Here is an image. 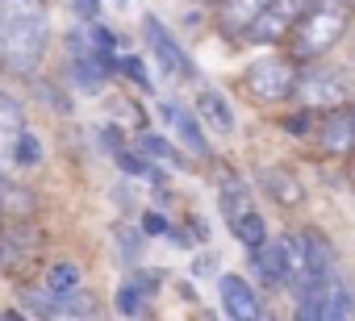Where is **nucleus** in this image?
Returning a JSON list of instances; mask_svg holds the SVG:
<instances>
[{
    "label": "nucleus",
    "mask_w": 355,
    "mask_h": 321,
    "mask_svg": "<svg viewBox=\"0 0 355 321\" xmlns=\"http://www.w3.org/2000/svg\"><path fill=\"white\" fill-rule=\"evenodd\" d=\"M96 138H101V146H105L109 154L125 150V142H121V129H117V125H101V129H96Z\"/></svg>",
    "instance_id": "nucleus-29"
},
{
    "label": "nucleus",
    "mask_w": 355,
    "mask_h": 321,
    "mask_svg": "<svg viewBox=\"0 0 355 321\" xmlns=\"http://www.w3.org/2000/svg\"><path fill=\"white\" fill-rule=\"evenodd\" d=\"M230 230H234V238H239L247 250H255V246H263V242H268V221H263V213H259V209L243 213Z\"/></svg>",
    "instance_id": "nucleus-22"
},
{
    "label": "nucleus",
    "mask_w": 355,
    "mask_h": 321,
    "mask_svg": "<svg viewBox=\"0 0 355 321\" xmlns=\"http://www.w3.org/2000/svg\"><path fill=\"white\" fill-rule=\"evenodd\" d=\"M42 255V234L30 221H13V226H0V271L21 275L38 263Z\"/></svg>",
    "instance_id": "nucleus-8"
},
{
    "label": "nucleus",
    "mask_w": 355,
    "mask_h": 321,
    "mask_svg": "<svg viewBox=\"0 0 355 321\" xmlns=\"http://www.w3.org/2000/svg\"><path fill=\"white\" fill-rule=\"evenodd\" d=\"M351 9H355V0H351Z\"/></svg>",
    "instance_id": "nucleus-36"
},
{
    "label": "nucleus",
    "mask_w": 355,
    "mask_h": 321,
    "mask_svg": "<svg viewBox=\"0 0 355 321\" xmlns=\"http://www.w3.org/2000/svg\"><path fill=\"white\" fill-rule=\"evenodd\" d=\"M197 5H218V0H197Z\"/></svg>",
    "instance_id": "nucleus-34"
},
{
    "label": "nucleus",
    "mask_w": 355,
    "mask_h": 321,
    "mask_svg": "<svg viewBox=\"0 0 355 321\" xmlns=\"http://www.w3.org/2000/svg\"><path fill=\"white\" fill-rule=\"evenodd\" d=\"M197 117H201L209 129H218V134H234V109H230V100H226L222 92H214V88H201V92H197Z\"/></svg>",
    "instance_id": "nucleus-18"
},
{
    "label": "nucleus",
    "mask_w": 355,
    "mask_h": 321,
    "mask_svg": "<svg viewBox=\"0 0 355 321\" xmlns=\"http://www.w3.org/2000/svg\"><path fill=\"white\" fill-rule=\"evenodd\" d=\"M0 213H5V221H30L38 213V192L9 180V176H0Z\"/></svg>",
    "instance_id": "nucleus-16"
},
{
    "label": "nucleus",
    "mask_w": 355,
    "mask_h": 321,
    "mask_svg": "<svg viewBox=\"0 0 355 321\" xmlns=\"http://www.w3.org/2000/svg\"><path fill=\"white\" fill-rule=\"evenodd\" d=\"M218 292H222V309L230 321H263V296L251 288V279L226 271L218 275Z\"/></svg>",
    "instance_id": "nucleus-9"
},
{
    "label": "nucleus",
    "mask_w": 355,
    "mask_h": 321,
    "mask_svg": "<svg viewBox=\"0 0 355 321\" xmlns=\"http://www.w3.org/2000/svg\"><path fill=\"white\" fill-rule=\"evenodd\" d=\"M142 234H146V238H167V234H171V221H167L163 213L146 209V213H142Z\"/></svg>",
    "instance_id": "nucleus-27"
},
{
    "label": "nucleus",
    "mask_w": 355,
    "mask_h": 321,
    "mask_svg": "<svg viewBox=\"0 0 355 321\" xmlns=\"http://www.w3.org/2000/svg\"><path fill=\"white\" fill-rule=\"evenodd\" d=\"M218 205H222L226 226H234L243 213H251V209H255L251 184H247L243 176H234V172H222V176H218Z\"/></svg>",
    "instance_id": "nucleus-14"
},
{
    "label": "nucleus",
    "mask_w": 355,
    "mask_h": 321,
    "mask_svg": "<svg viewBox=\"0 0 355 321\" xmlns=\"http://www.w3.org/2000/svg\"><path fill=\"white\" fill-rule=\"evenodd\" d=\"M71 9L80 13V21H101V0H71Z\"/></svg>",
    "instance_id": "nucleus-31"
},
{
    "label": "nucleus",
    "mask_w": 355,
    "mask_h": 321,
    "mask_svg": "<svg viewBox=\"0 0 355 321\" xmlns=\"http://www.w3.org/2000/svg\"><path fill=\"white\" fill-rule=\"evenodd\" d=\"M142 42L150 46L155 63H159L167 75H175V80H193V59H189V51L175 42V34H171L155 13H142Z\"/></svg>",
    "instance_id": "nucleus-7"
},
{
    "label": "nucleus",
    "mask_w": 355,
    "mask_h": 321,
    "mask_svg": "<svg viewBox=\"0 0 355 321\" xmlns=\"http://www.w3.org/2000/svg\"><path fill=\"white\" fill-rule=\"evenodd\" d=\"M322 9H351V0H318Z\"/></svg>",
    "instance_id": "nucleus-33"
},
{
    "label": "nucleus",
    "mask_w": 355,
    "mask_h": 321,
    "mask_svg": "<svg viewBox=\"0 0 355 321\" xmlns=\"http://www.w3.org/2000/svg\"><path fill=\"white\" fill-rule=\"evenodd\" d=\"M318 146L326 154H351L355 150V100L326 109L318 117Z\"/></svg>",
    "instance_id": "nucleus-10"
},
{
    "label": "nucleus",
    "mask_w": 355,
    "mask_h": 321,
    "mask_svg": "<svg viewBox=\"0 0 355 321\" xmlns=\"http://www.w3.org/2000/svg\"><path fill=\"white\" fill-rule=\"evenodd\" d=\"M46 51H51L46 0H0V71L17 80H38Z\"/></svg>",
    "instance_id": "nucleus-1"
},
{
    "label": "nucleus",
    "mask_w": 355,
    "mask_h": 321,
    "mask_svg": "<svg viewBox=\"0 0 355 321\" xmlns=\"http://www.w3.org/2000/svg\"><path fill=\"white\" fill-rule=\"evenodd\" d=\"M193 238H197V242H209V226H205V217H193Z\"/></svg>",
    "instance_id": "nucleus-32"
},
{
    "label": "nucleus",
    "mask_w": 355,
    "mask_h": 321,
    "mask_svg": "<svg viewBox=\"0 0 355 321\" xmlns=\"http://www.w3.org/2000/svg\"><path fill=\"white\" fill-rule=\"evenodd\" d=\"M26 129V113H21V100L0 92V176L13 163V138Z\"/></svg>",
    "instance_id": "nucleus-15"
},
{
    "label": "nucleus",
    "mask_w": 355,
    "mask_h": 321,
    "mask_svg": "<svg viewBox=\"0 0 355 321\" xmlns=\"http://www.w3.org/2000/svg\"><path fill=\"white\" fill-rule=\"evenodd\" d=\"M305 109H338V104H347L351 100V80H347V71H338V67H330V63H301V71H297V92H293Z\"/></svg>",
    "instance_id": "nucleus-3"
},
{
    "label": "nucleus",
    "mask_w": 355,
    "mask_h": 321,
    "mask_svg": "<svg viewBox=\"0 0 355 321\" xmlns=\"http://www.w3.org/2000/svg\"><path fill=\"white\" fill-rule=\"evenodd\" d=\"M347 9H309L305 17H297L293 21V30H288V38H284V46H288V59L301 67V63H318L322 55H330L338 42H343V34H347Z\"/></svg>",
    "instance_id": "nucleus-2"
},
{
    "label": "nucleus",
    "mask_w": 355,
    "mask_h": 321,
    "mask_svg": "<svg viewBox=\"0 0 355 321\" xmlns=\"http://www.w3.org/2000/svg\"><path fill=\"white\" fill-rule=\"evenodd\" d=\"M42 100H46L51 109H59V113H71V100H67L63 88H55V84H42Z\"/></svg>",
    "instance_id": "nucleus-30"
},
{
    "label": "nucleus",
    "mask_w": 355,
    "mask_h": 321,
    "mask_svg": "<svg viewBox=\"0 0 355 321\" xmlns=\"http://www.w3.org/2000/svg\"><path fill=\"white\" fill-rule=\"evenodd\" d=\"M84 284V271H80V263H71V259H55V263H46V271H42V288H51V292H76Z\"/></svg>",
    "instance_id": "nucleus-21"
},
{
    "label": "nucleus",
    "mask_w": 355,
    "mask_h": 321,
    "mask_svg": "<svg viewBox=\"0 0 355 321\" xmlns=\"http://www.w3.org/2000/svg\"><path fill=\"white\" fill-rule=\"evenodd\" d=\"M163 113H167L175 138H180V146H184L193 158H209V154H214L209 138L201 134V117H197V113H189V109H180V104H163Z\"/></svg>",
    "instance_id": "nucleus-12"
},
{
    "label": "nucleus",
    "mask_w": 355,
    "mask_h": 321,
    "mask_svg": "<svg viewBox=\"0 0 355 321\" xmlns=\"http://www.w3.org/2000/svg\"><path fill=\"white\" fill-rule=\"evenodd\" d=\"M21 304L38 317V321H101L96 300L76 288V292H51V288H21Z\"/></svg>",
    "instance_id": "nucleus-4"
},
{
    "label": "nucleus",
    "mask_w": 355,
    "mask_h": 321,
    "mask_svg": "<svg viewBox=\"0 0 355 321\" xmlns=\"http://www.w3.org/2000/svg\"><path fill=\"white\" fill-rule=\"evenodd\" d=\"M13 163H17V167H38V163H42V142H38L34 129H21V134L13 138Z\"/></svg>",
    "instance_id": "nucleus-23"
},
{
    "label": "nucleus",
    "mask_w": 355,
    "mask_h": 321,
    "mask_svg": "<svg viewBox=\"0 0 355 321\" xmlns=\"http://www.w3.org/2000/svg\"><path fill=\"white\" fill-rule=\"evenodd\" d=\"M288 30H293V21H288L284 13L268 9L263 17H255V26L243 34V42H251V46H276V42H284V38H288Z\"/></svg>",
    "instance_id": "nucleus-19"
},
{
    "label": "nucleus",
    "mask_w": 355,
    "mask_h": 321,
    "mask_svg": "<svg viewBox=\"0 0 355 321\" xmlns=\"http://www.w3.org/2000/svg\"><path fill=\"white\" fill-rule=\"evenodd\" d=\"M0 226H5V213H0Z\"/></svg>",
    "instance_id": "nucleus-35"
},
{
    "label": "nucleus",
    "mask_w": 355,
    "mask_h": 321,
    "mask_svg": "<svg viewBox=\"0 0 355 321\" xmlns=\"http://www.w3.org/2000/svg\"><path fill=\"white\" fill-rule=\"evenodd\" d=\"M251 263H255V275H259L268 288H284V284H288V263H284L280 238H268L263 246H255V250H251Z\"/></svg>",
    "instance_id": "nucleus-17"
},
{
    "label": "nucleus",
    "mask_w": 355,
    "mask_h": 321,
    "mask_svg": "<svg viewBox=\"0 0 355 321\" xmlns=\"http://www.w3.org/2000/svg\"><path fill=\"white\" fill-rule=\"evenodd\" d=\"M351 313H355V288L343 275H330L313 296L297 300L293 321H351Z\"/></svg>",
    "instance_id": "nucleus-6"
},
{
    "label": "nucleus",
    "mask_w": 355,
    "mask_h": 321,
    "mask_svg": "<svg viewBox=\"0 0 355 321\" xmlns=\"http://www.w3.org/2000/svg\"><path fill=\"white\" fill-rule=\"evenodd\" d=\"M138 154L159 158V163H163V167H171V172L189 167V163H184V150H175L163 134H150V129H142V134H138Z\"/></svg>",
    "instance_id": "nucleus-20"
},
{
    "label": "nucleus",
    "mask_w": 355,
    "mask_h": 321,
    "mask_svg": "<svg viewBox=\"0 0 355 321\" xmlns=\"http://www.w3.org/2000/svg\"><path fill=\"white\" fill-rule=\"evenodd\" d=\"M255 184L276 201V205H284V209H297V205H305V188H301V180L288 172V167H280V163H268V167H259L255 172Z\"/></svg>",
    "instance_id": "nucleus-11"
},
{
    "label": "nucleus",
    "mask_w": 355,
    "mask_h": 321,
    "mask_svg": "<svg viewBox=\"0 0 355 321\" xmlns=\"http://www.w3.org/2000/svg\"><path fill=\"white\" fill-rule=\"evenodd\" d=\"M280 129H284L288 138H305V134H313V129H318V113L301 104V109H293V113H284V117H280Z\"/></svg>",
    "instance_id": "nucleus-25"
},
{
    "label": "nucleus",
    "mask_w": 355,
    "mask_h": 321,
    "mask_svg": "<svg viewBox=\"0 0 355 321\" xmlns=\"http://www.w3.org/2000/svg\"><path fill=\"white\" fill-rule=\"evenodd\" d=\"M272 5H276V0H218V26L226 34L243 38L255 26V17H263Z\"/></svg>",
    "instance_id": "nucleus-13"
},
{
    "label": "nucleus",
    "mask_w": 355,
    "mask_h": 321,
    "mask_svg": "<svg viewBox=\"0 0 355 321\" xmlns=\"http://www.w3.org/2000/svg\"><path fill=\"white\" fill-rule=\"evenodd\" d=\"M113 246H117V255H121V263H138L142 259V230H134V226H117L113 230Z\"/></svg>",
    "instance_id": "nucleus-24"
},
{
    "label": "nucleus",
    "mask_w": 355,
    "mask_h": 321,
    "mask_svg": "<svg viewBox=\"0 0 355 321\" xmlns=\"http://www.w3.org/2000/svg\"><path fill=\"white\" fill-rule=\"evenodd\" d=\"M297 63L288 59V55H268V59H255L251 67H247V92H251V100H259V104H284V100H293V92H297Z\"/></svg>",
    "instance_id": "nucleus-5"
},
{
    "label": "nucleus",
    "mask_w": 355,
    "mask_h": 321,
    "mask_svg": "<svg viewBox=\"0 0 355 321\" xmlns=\"http://www.w3.org/2000/svg\"><path fill=\"white\" fill-rule=\"evenodd\" d=\"M117 71H121L125 80H134L138 88H150V75H146V67H142V59H138V55H125V59H117Z\"/></svg>",
    "instance_id": "nucleus-26"
},
{
    "label": "nucleus",
    "mask_w": 355,
    "mask_h": 321,
    "mask_svg": "<svg viewBox=\"0 0 355 321\" xmlns=\"http://www.w3.org/2000/svg\"><path fill=\"white\" fill-rule=\"evenodd\" d=\"M272 9H276V13H284L288 21H297V17H305L309 9H318V0H276Z\"/></svg>",
    "instance_id": "nucleus-28"
}]
</instances>
